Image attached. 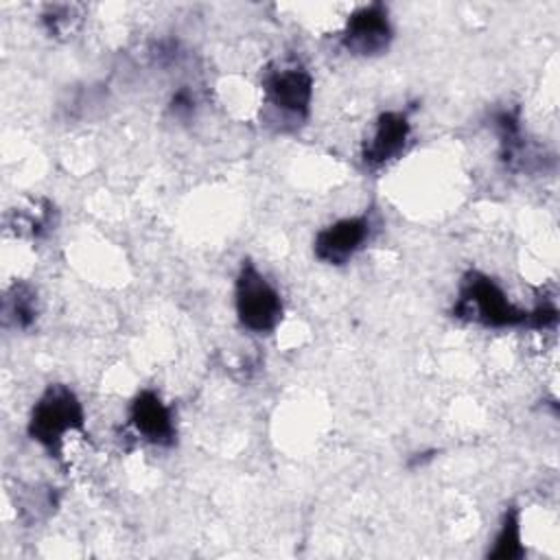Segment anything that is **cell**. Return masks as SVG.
Returning a JSON list of instances; mask_svg holds the SVG:
<instances>
[{"mask_svg":"<svg viewBox=\"0 0 560 560\" xmlns=\"http://www.w3.org/2000/svg\"><path fill=\"white\" fill-rule=\"evenodd\" d=\"M451 315L483 328H516L527 326L529 311L516 306L492 276L468 269L457 284Z\"/></svg>","mask_w":560,"mask_h":560,"instance_id":"obj_1","label":"cell"},{"mask_svg":"<svg viewBox=\"0 0 560 560\" xmlns=\"http://www.w3.org/2000/svg\"><path fill=\"white\" fill-rule=\"evenodd\" d=\"M26 433L50 457L61 462L66 438L85 433V409L81 398L66 383H50L31 409Z\"/></svg>","mask_w":560,"mask_h":560,"instance_id":"obj_2","label":"cell"},{"mask_svg":"<svg viewBox=\"0 0 560 560\" xmlns=\"http://www.w3.org/2000/svg\"><path fill=\"white\" fill-rule=\"evenodd\" d=\"M234 311L238 324L256 335L273 332L284 315L278 289L249 258L241 262L234 280Z\"/></svg>","mask_w":560,"mask_h":560,"instance_id":"obj_3","label":"cell"},{"mask_svg":"<svg viewBox=\"0 0 560 560\" xmlns=\"http://www.w3.org/2000/svg\"><path fill=\"white\" fill-rule=\"evenodd\" d=\"M262 94L287 122H304L313 105V74L295 59L271 61L260 77Z\"/></svg>","mask_w":560,"mask_h":560,"instance_id":"obj_4","label":"cell"},{"mask_svg":"<svg viewBox=\"0 0 560 560\" xmlns=\"http://www.w3.org/2000/svg\"><path fill=\"white\" fill-rule=\"evenodd\" d=\"M372 230L374 223L368 212L337 219L315 234L313 256L324 265L341 267L368 245Z\"/></svg>","mask_w":560,"mask_h":560,"instance_id":"obj_5","label":"cell"},{"mask_svg":"<svg viewBox=\"0 0 560 560\" xmlns=\"http://www.w3.org/2000/svg\"><path fill=\"white\" fill-rule=\"evenodd\" d=\"M394 39L389 11L383 2H370L354 9L341 31V46L357 57H378Z\"/></svg>","mask_w":560,"mask_h":560,"instance_id":"obj_6","label":"cell"},{"mask_svg":"<svg viewBox=\"0 0 560 560\" xmlns=\"http://www.w3.org/2000/svg\"><path fill=\"white\" fill-rule=\"evenodd\" d=\"M411 140L407 109H385L372 122V131L361 144V162L368 171H378L398 160Z\"/></svg>","mask_w":560,"mask_h":560,"instance_id":"obj_7","label":"cell"},{"mask_svg":"<svg viewBox=\"0 0 560 560\" xmlns=\"http://www.w3.org/2000/svg\"><path fill=\"white\" fill-rule=\"evenodd\" d=\"M127 422L133 433L155 446H173L177 440L175 413L155 389L138 392L127 411Z\"/></svg>","mask_w":560,"mask_h":560,"instance_id":"obj_8","label":"cell"},{"mask_svg":"<svg viewBox=\"0 0 560 560\" xmlns=\"http://www.w3.org/2000/svg\"><path fill=\"white\" fill-rule=\"evenodd\" d=\"M492 129L499 138V158L508 168H521L527 155L518 109H499L492 114Z\"/></svg>","mask_w":560,"mask_h":560,"instance_id":"obj_9","label":"cell"},{"mask_svg":"<svg viewBox=\"0 0 560 560\" xmlns=\"http://www.w3.org/2000/svg\"><path fill=\"white\" fill-rule=\"evenodd\" d=\"M2 324L15 330H28L39 317L37 289L28 282H13L2 293Z\"/></svg>","mask_w":560,"mask_h":560,"instance_id":"obj_10","label":"cell"},{"mask_svg":"<svg viewBox=\"0 0 560 560\" xmlns=\"http://www.w3.org/2000/svg\"><path fill=\"white\" fill-rule=\"evenodd\" d=\"M57 223V210L52 201L48 199H37L28 208L11 212L7 217V230H11L18 236H28V238H44L55 230Z\"/></svg>","mask_w":560,"mask_h":560,"instance_id":"obj_11","label":"cell"},{"mask_svg":"<svg viewBox=\"0 0 560 560\" xmlns=\"http://www.w3.org/2000/svg\"><path fill=\"white\" fill-rule=\"evenodd\" d=\"M525 556L523 532H521V512L518 508H508L501 516V527L494 536V547L488 551L492 560H516Z\"/></svg>","mask_w":560,"mask_h":560,"instance_id":"obj_12","label":"cell"},{"mask_svg":"<svg viewBox=\"0 0 560 560\" xmlns=\"http://www.w3.org/2000/svg\"><path fill=\"white\" fill-rule=\"evenodd\" d=\"M83 11L79 4H46L42 11V24L50 37L68 39L81 26Z\"/></svg>","mask_w":560,"mask_h":560,"instance_id":"obj_13","label":"cell"},{"mask_svg":"<svg viewBox=\"0 0 560 560\" xmlns=\"http://www.w3.org/2000/svg\"><path fill=\"white\" fill-rule=\"evenodd\" d=\"M197 109V98L188 88H179L173 92L171 101H168V114L177 120H186L195 114Z\"/></svg>","mask_w":560,"mask_h":560,"instance_id":"obj_14","label":"cell"}]
</instances>
